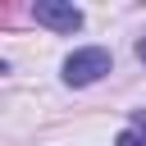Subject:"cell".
<instances>
[{
	"instance_id": "2",
	"label": "cell",
	"mask_w": 146,
	"mask_h": 146,
	"mask_svg": "<svg viewBox=\"0 0 146 146\" xmlns=\"http://www.w3.org/2000/svg\"><path fill=\"white\" fill-rule=\"evenodd\" d=\"M32 18L50 32H78L82 27V9L68 5V0H36L32 5Z\"/></svg>"
},
{
	"instance_id": "4",
	"label": "cell",
	"mask_w": 146,
	"mask_h": 146,
	"mask_svg": "<svg viewBox=\"0 0 146 146\" xmlns=\"http://www.w3.org/2000/svg\"><path fill=\"white\" fill-rule=\"evenodd\" d=\"M137 59H141V64H146V36H141V41H137Z\"/></svg>"
},
{
	"instance_id": "3",
	"label": "cell",
	"mask_w": 146,
	"mask_h": 146,
	"mask_svg": "<svg viewBox=\"0 0 146 146\" xmlns=\"http://www.w3.org/2000/svg\"><path fill=\"white\" fill-rule=\"evenodd\" d=\"M114 146H146V110H137V114L128 119V128L119 132Z\"/></svg>"
},
{
	"instance_id": "1",
	"label": "cell",
	"mask_w": 146,
	"mask_h": 146,
	"mask_svg": "<svg viewBox=\"0 0 146 146\" xmlns=\"http://www.w3.org/2000/svg\"><path fill=\"white\" fill-rule=\"evenodd\" d=\"M105 73H110V50H100V46H82L64 59V82L68 87H91Z\"/></svg>"
}]
</instances>
